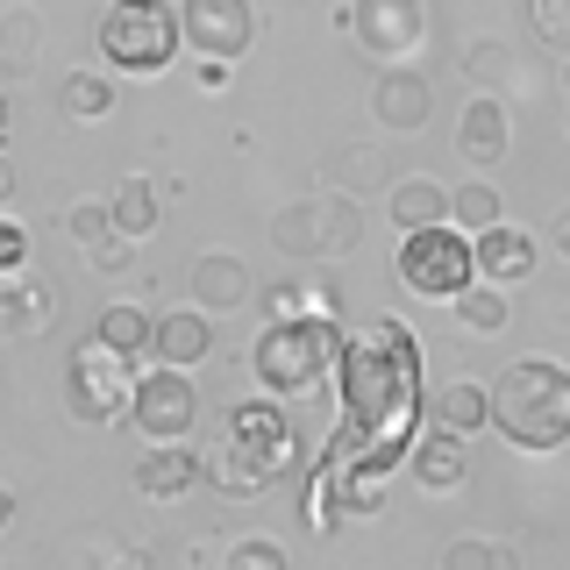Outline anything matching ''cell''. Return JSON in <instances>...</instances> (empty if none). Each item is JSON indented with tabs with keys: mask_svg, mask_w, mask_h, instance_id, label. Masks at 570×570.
Listing matches in <instances>:
<instances>
[{
	"mask_svg": "<svg viewBox=\"0 0 570 570\" xmlns=\"http://www.w3.org/2000/svg\"><path fill=\"white\" fill-rule=\"evenodd\" d=\"M272 243L278 257H343V249L364 243V207H356V193H314V200H293L278 207L272 222Z\"/></svg>",
	"mask_w": 570,
	"mask_h": 570,
	"instance_id": "8",
	"label": "cell"
},
{
	"mask_svg": "<svg viewBox=\"0 0 570 570\" xmlns=\"http://www.w3.org/2000/svg\"><path fill=\"white\" fill-rule=\"evenodd\" d=\"M100 570H150V557H142V549H121V557H107Z\"/></svg>",
	"mask_w": 570,
	"mask_h": 570,
	"instance_id": "38",
	"label": "cell"
},
{
	"mask_svg": "<svg viewBox=\"0 0 570 570\" xmlns=\"http://www.w3.org/2000/svg\"><path fill=\"white\" fill-rule=\"evenodd\" d=\"M299 314H335V299H328L321 278H285V285L264 293V321H299Z\"/></svg>",
	"mask_w": 570,
	"mask_h": 570,
	"instance_id": "26",
	"label": "cell"
},
{
	"mask_svg": "<svg viewBox=\"0 0 570 570\" xmlns=\"http://www.w3.org/2000/svg\"><path fill=\"white\" fill-rule=\"evenodd\" d=\"M193 421H200V385L193 371L178 364H150L136 379V406H129V428L142 442H193Z\"/></svg>",
	"mask_w": 570,
	"mask_h": 570,
	"instance_id": "9",
	"label": "cell"
},
{
	"mask_svg": "<svg viewBox=\"0 0 570 570\" xmlns=\"http://www.w3.org/2000/svg\"><path fill=\"white\" fill-rule=\"evenodd\" d=\"M129 249H136L129 236H100L94 249H86V257H94V272H121V264H129Z\"/></svg>",
	"mask_w": 570,
	"mask_h": 570,
	"instance_id": "36",
	"label": "cell"
},
{
	"mask_svg": "<svg viewBox=\"0 0 570 570\" xmlns=\"http://www.w3.org/2000/svg\"><path fill=\"white\" fill-rule=\"evenodd\" d=\"M186 293H193V307H207V314H236V307L257 299V278H249V264L236 249H200V257L186 264Z\"/></svg>",
	"mask_w": 570,
	"mask_h": 570,
	"instance_id": "14",
	"label": "cell"
},
{
	"mask_svg": "<svg viewBox=\"0 0 570 570\" xmlns=\"http://www.w3.org/2000/svg\"><path fill=\"white\" fill-rule=\"evenodd\" d=\"M471 243H478V278L485 285H528L534 264H542V243H534L528 228H507V222L478 228Z\"/></svg>",
	"mask_w": 570,
	"mask_h": 570,
	"instance_id": "16",
	"label": "cell"
},
{
	"mask_svg": "<svg viewBox=\"0 0 570 570\" xmlns=\"http://www.w3.org/2000/svg\"><path fill=\"white\" fill-rule=\"evenodd\" d=\"M371 115H379V129H392V136L428 129V115H435V86H428V71L385 65L379 86H371Z\"/></svg>",
	"mask_w": 570,
	"mask_h": 570,
	"instance_id": "13",
	"label": "cell"
},
{
	"mask_svg": "<svg viewBox=\"0 0 570 570\" xmlns=\"http://www.w3.org/2000/svg\"><path fill=\"white\" fill-rule=\"evenodd\" d=\"M385 207H392V228H435V222H450V186H435V178H392V193H385Z\"/></svg>",
	"mask_w": 570,
	"mask_h": 570,
	"instance_id": "21",
	"label": "cell"
},
{
	"mask_svg": "<svg viewBox=\"0 0 570 570\" xmlns=\"http://www.w3.org/2000/svg\"><path fill=\"white\" fill-rule=\"evenodd\" d=\"M428 414H435V428H450V435H485L492 428V385L450 379L435 400H428Z\"/></svg>",
	"mask_w": 570,
	"mask_h": 570,
	"instance_id": "20",
	"label": "cell"
},
{
	"mask_svg": "<svg viewBox=\"0 0 570 570\" xmlns=\"http://www.w3.org/2000/svg\"><path fill=\"white\" fill-rule=\"evenodd\" d=\"M507 150H513L507 107H499V94H478V100L456 115V157H463V165H478V171H492Z\"/></svg>",
	"mask_w": 570,
	"mask_h": 570,
	"instance_id": "18",
	"label": "cell"
},
{
	"mask_svg": "<svg viewBox=\"0 0 570 570\" xmlns=\"http://www.w3.org/2000/svg\"><path fill=\"white\" fill-rule=\"evenodd\" d=\"M8 272H29V228L0 207V278H8Z\"/></svg>",
	"mask_w": 570,
	"mask_h": 570,
	"instance_id": "35",
	"label": "cell"
},
{
	"mask_svg": "<svg viewBox=\"0 0 570 570\" xmlns=\"http://www.w3.org/2000/svg\"><path fill=\"white\" fill-rule=\"evenodd\" d=\"M136 356H121V350H107L86 335L79 350L65 356V414L79 421V428H115V421H129V406H136Z\"/></svg>",
	"mask_w": 570,
	"mask_h": 570,
	"instance_id": "7",
	"label": "cell"
},
{
	"mask_svg": "<svg viewBox=\"0 0 570 570\" xmlns=\"http://www.w3.org/2000/svg\"><path fill=\"white\" fill-rule=\"evenodd\" d=\"M222 570H293V557H285V542H272V534H236L222 549Z\"/></svg>",
	"mask_w": 570,
	"mask_h": 570,
	"instance_id": "32",
	"label": "cell"
},
{
	"mask_svg": "<svg viewBox=\"0 0 570 570\" xmlns=\"http://www.w3.org/2000/svg\"><path fill=\"white\" fill-rule=\"evenodd\" d=\"M136 492L157 499V507H171V499H186L193 485H207V450H193V442H150V450L136 456Z\"/></svg>",
	"mask_w": 570,
	"mask_h": 570,
	"instance_id": "12",
	"label": "cell"
},
{
	"mask_svg": "<svg viewBox=\"0 0 570 570\" xmlns=\"http://www.w3.org/2000/svg\"><path fill=\"white\" fill-rule=\"evenodd\" d=\"M200 86H228V65L222 58H200Z\"/></svg>",
	"mask_w": 570,
	"mask_h": 570,
	"instance_id": "39",
	"label": "cell"
},
{
	"mask_svg": "<svg viewBox=\"0 0 570 570\" xmlns=\"http://www.w3.org/2000/svg\"><path fill=\"white\" fill-rule=\"evenodd\" d=\"M528 22H534V36H542V43L570 50V0H528Z\"/></svg>",
	"mask_w": 570,
	"mask_h": 570,
	"instance_id": "34",
	"label": "cell"
},
{
	"mask_svg": "<svg viewBox=\"0 0 570 570\" xmlns=\"http://www.w3.org/2000/svg\"><path fill=\"white\" fill-rule=\"evenodd\" d=\"M36 50H43V22H36L29 8H8V14H0V65L22 71Z\"/></svg>",
	"mask_w": 570,
	"mask_h": 570,
	"instance_id": "29",
	"label": "cell"
},
{
	"mask_svg": "<svg viewBox=\"0 0 570 570\" xmlns=\"http://www.w3.org/2000/svg\"><path fill=\"white\" fill-rule=\"evenodd\" d=\"M563 94H570V58H563Z\"/></svg>",
	"mask_w": 570,
	"mask_h": 570,
	"instance_id": "43",
	"label": "cell"
},
{
	"mask_svg": "<svg viewBox=\"0 0 570 570\" xmlns=\"http://www.w3.org/2000/svg\"><path fill=\"white\" fill-rule=\"evenodd\" d=\"M150 335H157V314L129 307V299H115V307H100V321H94V343L121 350V356H150Z\"/></svg>",
	"mask_w": 570,
	"mask_h": 570,
	"instance_id": "24",
	"label": "cell"
},
{
	"mask_svg": "<svg viewBox=\"0 0 570 570\" xmlns=\"http://www.w3.org/2000/svg\"><path fill=\"white\" fill-rule=\"evenodd\" d=\"M65 228H71V243H79V249H94L100 236H115V207H107V200H71L65 207Z\"/></svg>",
	"mask_w": 570,
	"mask_h": 570,
	"instance_id": "33",
	"label": "cell"
},
{
	"mask_svg": "<svg viewBox=\"0 0 570 570\" xmlns=\"http://www.w3.org/2000/svg\"><path fill=\"white\" fill-rule=\"evenodd\" d=\"M0 150H8V94H0Z\"/></svg>",
	"mask_w": 570,
	"mask_h": 570,
	"instance_id": "42",
	"label": "cell"
},
{
	"mask_svg": "<svg viewBox=\"0 0 570 570\" xmlns=\"http://www.w3.org/2000/svg\"><path fill=\"white\" fill-rule=\"evenodd\" d=\"M507 285H485V278H478L471 285V293H463L456 299V321H463V328H478V335H492V328H507Z\"/></svg>",
	"mask_w": 570,
	"mask_h": 570,
	"instance_id": "31",
	"label": "cell"
},
{
	"mask_svg": "<svg viewBox=\"0 0 570 570\" xmlns=\"http://www.w3.org/2000/svg\"><path fill=\"white\" fill-rule=\"evenodd\" d=\"M94 43H100V58L115 65L121 79H157V71L178 65V50H186L178 0H107Z\"/></svg>",
	"mask_w": 570,
	"mask_h": 570,
	"instance_id": "5",
	"label": "cell"
},
{
	"mask_svg": "<svg viewBox=\"0 0 570 570\" xmlns=\"http://www.w3.org/2000/svg\"><path fill=\"white\" fill-rule=\"evenodd\" d=\"M8 193H14V165H8V150H0V207H8Z\"/></svg>",
	"mask_w": 570,
	"mask_h": 570,
	"instance_id": "40",
	"label": "cell"
},
{
	"mask_svg": "<svg viewBox=\"0 0 570 570\" xmlns=\"http://www.w3.org/2000/svg\"><path fill=\"white\" fill-rule=\"evenodd\" d=\"M214 356V314L207 307H165L150 335V364H178V371H200Z\"/></svg>",
	"mask_w": 570,
	"mask_h": 570,
	"instance_id": "15",
	"label": "cell"
},
{
	"mask_svg": "<svg viewBox=\"0 0 570 570\" xmlns=\"http://www.w3.org/2000/svg\"><path fill=\"white\" fill-rule=\"evenodd\" d=\"M392 272H400V285L414 299H456L478 285V243H471V228H456V222H435V228H406L400 236V257H392Z\"/></svg>",
	"mask_w": 570,
	"mask_h": 570,
	"instance_id": "6",
	"label": "cell"
},
{
	"mask_svg": "<svg viewBox=\"0 0 570 570\" xmlns=\"http://www.w3.org/2000/svg\"><path fill=\"white\" fill-rule=\"evenodd\" d=\"M107 207H115V236H129V243H142L157 228V214H165V200H157L150 178H121V186L107 193Z\"/></svg>",
	"mask_w": 570,
	"mask_h": 570,
	"instance_id": "25",
	"label": "cell"
},
{
	"mask_svg": "<svg viewBox=\"0 0 570 570\" xmlns=\"http://www.w3.org/2000/svg\"><path fill=\"white\" fill-rule=\"evenodd\" d=\"M442 570H521V549L492 542V534H456V542L442 549Z\"/></svg>",
	"mask_w": 570,
	"mask_h": 570,
	"instance_id": "27",
	"label": "cell"
},
{
	"mask_svg": "<svg viewBox=\"0 0 570 570\" xmlns=\"http://www.w3.org/2000/svg\"><path fill=\"white\" fill-rule=\"evenodd\" d=\"M328 178L343 193H356V200H364V193H392V157L379 150V142H343L335 165H328Z\"/></svg>",
	"mask_w": 570,
	"mask_h": 570,
	"instance_id": "22",
	"label": "cell"
},
{
	"mask_svg": "<svg viewBox=\"0 0 570 570\" xmlns=\"http://www.w3.org/2000/svg\"><path fill=\"white\" fill-rule=\"evenodd\" d=\"M299 471V428L285 421V406L264 392V400H236L222 414V442L207 450V485L228 499H257L285 485Z\"/></svg>",
	"mask_w": 570,
	"mask_h": 570,
	"instance_id": "2",
	"label": "cell"
},
{
	"mask_svg": "<svg viewBox=\"0 0 570 570\" xmlns=\"http://www.w3.org/2000/svg\"><path fill=\"white\" fill-rule=\"evenodd\" d=\"M450 222L478 236V228L507 222V200H499V186H485V178H471V186H456V193H450Z\"/></svg>",
	"mask_w": 570,
	"mask_h": 570,
	"instance_id": "28",
	"label": "cell"
},
{
	"mask_svg": "<svg viewBox=\"0 0 570 570\" xmlns=\"http://www.w3.org/2000/svg\"><path fill=\"white\" fill-rule=\"evenodd\" d=\"M58 115L65 121H107L115 115V79H107V71H65L58 79Z\"/></svg>",
	"mask_w": 570,
	"mask_h": 570,
	"instance_id": "23",
	"label": "cell"
},
{
	"mask_svg": "<svg viewBox=\"0 0 570 570\" xmlns=\"http://www.w3.org/2000/svg\"><path fill=\"white\" fill-rule=\"evenodd\" d=\"M421 29H428L421 0H356V8H350V36L371 50V58H385V65L414 58Z\"/></svg>",
	"mask_w": 570,
	"mask_h": 570,
	"instance_id": "11",
	"label": "cell"
},
{
	"mask_svg": "<svg viewBox=\"0 0 570 570\" xmlns=\"http://www.w3.org/2000/svg\"><path fill=\"white\" fill-rule=\"evenodd\" d=\"M343 364V321L335 314H299V321H264L249 350V379L272 400H307V392Z\"/></svg>",
	"mask_w": 570,
	"mask_h": 570,
	"instance_id": "4",
	"label": "cell"
},
{
	"mask_svg": "<svg viewBox=\"0 0 570 570\" xmlns=\"http://www.w3.org/2000/svg\"><path fill=\"white\" fill-rule=\"evenodd\" d=\"M50 321H58V293H50L43 278H29V272L0 278V343H29Z\"/></svg>",
	"mask_w": 570,
	"mask_h": 570,
	"instance_id": "19",
	"label": "cell"
},
{
	"mask_svg": "<svg viewBox=\"0 0 570 570\" xmlns=\"http://www.w3.org/2000/svg\"><path fill=\"white\" fill-rule=\"evenodd\" d=\"M406 471H414L421 492H456L471 478V435H450V428H428L406 450Z\"/></svg>",
	"mask_w": 570,
	"mask_h": 570,
	"instance_id": "17",
	"label": "cell"
},
{
	"mask_svg": "<svg viewBox=\"0 0 570 570\" xmlns=\"http://www.w3.org/2000/svg\"><path fill=\"white\" fill-rule=\"evenodd\" d=\"M492 428L528 456H549L570 442V371L557 356H513L492 379Z\"/></svg>",
	"mask_w": 570,
	"mask_h": 570,
	"instance_id": "3",
	"label": "cell"
},
{
	"mask_svg": "<svg viewBox=\"0 0 570 570\" xmlns=\"http://www.w3.org/2000/svg\"><path fill=\"white\" fill-rule=\"evenodd\" d=\"M563 129H570V115H563Z\"/></svg>",
	"mask_w": 570,
	"mask_h": 570,
	"instance_id": "44",
	"label": "cell"
},
{
	"mask_svg": "<svg viewBox=\"0 0 570 570\" xmlns=\"http://www.w3.org/2000/svg\"><path fill=\"white\" fill-rule=\"evenodd\" d=\"M335 385H343V428L371 456L400 463L414 450L428 379H421V335L406 321H371L356 343H343Z\"/></svg>",
	"mask_w": 570,
	"mask_h": 570,
	"instance_id": "1",
	"label": "cell"
},
{
	"mask_svg": "<svg viewBox=\"0 0 570 570\" xmlns=\"http://www.w3.org/2000/svg\"><path fill=\"white\" fill-rule=\"evenodd\" d=\"M178 22H186V50L236 65L257 36V8L249 0H178Z\"/></svg>",
	"mask_w": 570,
	"mask_h": 570,
	"instance_id": "10",
	"label": "cell"
},
{
	"mask_svg": "<svg viewBox=\"0 0 570 570\" xmlns=\"http://www.w3.org/2000/svg\"><path fill=\"white\" fill-rule=\"evenodd\" d=\"M463 71H471L485 94H499V86H513V50L499 43V36H471V50H463Z\"/></svg>",
	"mask_w": 570,
	"mask_h": 570,
	"instance_id": "30",
	"label": "cell"
},
{
	"mask_svg": "<svg viewBox=\"0 0 570 570\" xmlns=\"http://www.w3.org/2000/svg\"><path fill=\"white\" fill-rule=\"evenodd\" d=\"M549 243H557V257L570 264V207H557V222H549Z\"/></svg>",
	"mask_w": 570,
	"mask_h": 570,
	"instance_id": "37",
	"label": "cell"
},
{
	"mask_svg": "<svg viewBox=\"0 0 570 570\" xmlns=\"http://www.w3.org/2000/svg\"><path fill=\"white\" fill-rule=\"evenodd\" d=\"M8 528H14V492L0 485V534H8Z\"/></svg>",
	"mask_w": 570,
	"mask_h": 570,
	"instance_id": "41",
	"label": "cell"
}]
</instances>
